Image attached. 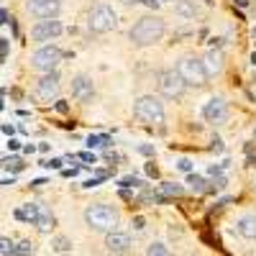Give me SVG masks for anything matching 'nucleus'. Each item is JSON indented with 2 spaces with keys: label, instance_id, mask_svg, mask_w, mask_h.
<instances>
[{
  "label": "nucleus",
  "instance_id": "nucleus-11",
  "mask_svg": "<svg viewBox=\"0 0 256 256\" xmlns=\"http://www.w3.org/2000/svg\"><path fill=\"white\" fill-rule=\"evenodd\" d=\"M202 116H205V120H210V123H223V120L228 118V105H226V100H223V98H210V100L205 102V108H202Z\"/></svg>",
  "mask_w": 256,
  "mask_h": 256
},
{
  "label": "nucleus",
  "instance_id": "nucleus-29",
  "mask_svg": "<svg viewBox=\"0 0 256 256\" xmlns=\"http://www.w3.org/2000/svg\"><path fill=\"white\" fill-rule=\"evenodd\" d=\"M0 56H3V62L8 59V38H0Z\"/></svg>",
  "mask_w": 256,
  "mask_h": 256
},
{
  "label": "nucleus",
  "instance_id": "nucleus-34",
  "mask_svg": "<svg viewBox=\"0 0 256 256\" xmlns=\"http://www.w3.org/2000/svg\"><path fill=\"white\" fill-rule=\"evenodd\" d=\"M146 172H148V174H152V177H156V174H159V169H156L154 164H146Z\"/></svg>",
  "mask_w": 256,
  "mask_h": 256
},
{
  "label": "nucleus",
  "instance_id": "nucleus-3",
  "mask_svg": "<svg viewBox=\"0 0 256 256\" xmlns=\"http://www.w3.org/2000/svg\"><path fill=\"white\" fill-rule=\"evenodd\" d=\"M177 74L184 80V84H192V88H202L210 77L202 59H198V56H182L177 62Z\"/></svg>",
  "mask_w": 256,
  "mask_h": 256
},
{
  "label": "nucleus",
  "instance_id": "nucleus-10",
  "mask_svg": "<svg viewBox=\"0 0 256 256\" xmlns=\"http://www.w3.org/2000/svg\"><path fill=\"white\" fill-rule=\"evenodd\" d=\"M72 98L80 100V102H90L95 98V84L88 74H77L72 80Z\"/></svg>",
  "mask_w": 256,
  "mask_h": 256
},
{
  "label": "nucleus",
  "instance_id": "nucleus-13",
  "mask_svg": "<svg viewBox=\"0 0 256 256\" xmlns=\"http://www.w3.org/2000/svg\"><path fill=\"white\" fill-rule=\"evenodd\" d=\"M105 246H108L110 254H128L131 251V236L123 230H113L105 236Z\"/></svg>",
  "mask_w": 256,
  "mask_h": 256
},
{
  "label": "nucleus",
  "instance_id": "nucleus-8",
  "mask_svg": "<svg viewBox=\"0 0 256 256\" xmlns=\"http://www.w3.org/2000/svg\"><path fill=\"white\" fill-rule=\"evenodd\" d=\"M26 10H28L31 16L41 18V20H52V18L59 16L62 3H59V0H28V3H26Z\"/></svg>",
  "mask_w": 256,
  "mask_h": 256
},
{
  "label": "nucleus",
  "instance_id": "nucleus-40",
  "mask_svg": "<svg viewBox=\"0 0 256 256\" xmlns=\"http://www.w3.org/2000/svg\"><path fill=\"white\" fill-rule=\"evenodd\" d=\"M123 6H136V3H141V0H120Z\"/></svg>",
  "mask_w": 256,
  "mask_h": 256
},
{
  "label": "nucleus",
  "instance_id": "nucleus-33",
  "mask_svg": "<svg viewBox=\"0 0 256 256\" xmlns=\"http://www.w3.org/2000/svg\"><path fill=\"white\" fill-rule=\"evenodd\" d=\"M56 110H59V113H67V110H70V105L64 102V100H59V102H56Z\"/></svg>",
  "mask_w": 256,
  "mask_h": 256
},
{
  "label": "nucleus",
  "instance_id": "nucleus-5",
  "mask_svg": "<svg viewBox=\"0 0 256 256\" xmlns=\"http://www.w3.org/2000/svg\"><path fill=\"white\" fill-rule=\"evenodd\" d=\"M88 26L92 34H108L118 26V13L110 8V6H95L88 16Z\"/></svg>",
  "mask_w": 256,
  "mask_h": 256
},
{
  "label": "nucleus",
  "instance_id": "nucleus-23",
  "mask_svg": "<svg viewBox=\"0 0 256 256\" xmlns=\"http://www.w3.org/2000/svg\"><path fill=\"white\" fill-rule=\"evenodd\" d=\"M0 254H3V256H10V254H16V244H13L8 236H3V238H0Z\"/></svg>",
  "mask_w": 256,
  "mask_h": 256
},
{
  "label": "nucleus",
  "instance_id": "nucleus-25",
  "mask_svg": "<svg viewBox=\"0 0 256 256\" xmlns=\"http://www.w3.org/2000/svg\"><path fill=\"white\" fill-rule=\"evenodd\" d=\"M3 166H6V169H13V172H18V169L24 166V164H20L18 156H6V159H3Z\"/></svg>",
  "mask_w": 256,
  "mask_h": 256
},
{
  "label": "nucleus",
  "instance_id": "nucleus-42",
  "mask_svg": "<svg viewBox=\"0 0 256 256\" xmlns=\"http://www.w3.org/2000/svg\"><path fill=\"white\" fill-rule=\"evenodd\" d=\"M251 64H254V67H256V52L251 54Z\"/></svg>",
  "mask_w": 256,
  "mask_h": 256
},
{
  "label": "nucleus",
  "instance_id": "nucleus-27",
  "mask_svg": "<svg viewBox=\"0 0 256 256\" xmlns=\"http://www.w3.org/2000/svg\"><path fill=\"white\" fill-rule=\"evenodd\" d=\"M120 184H123V187H138V184H144V182H141L138 177H123Z\"/></svg>",
  "mask_w": 256,
  "mask_h": 256
},
{
  "label": "nucleus",
  "instance_id": "nucleus-4",
  "mask_svg": "<svg viewBox=\"0 0 256 256\" xmlns=\"http://www.w3.org/2000/svg\"><path fill=\"white\" fill-rule=\"evenodd\" d=\"M134 116L144 123H164V105L154 98V95H141L136 102H134Z\"/></svg>",
  "mask_w": 256,
  "mask_h": 256
},
{
  "label": "nucleus",
  "instance_id": "nucleus-2",
  "mask_svg": "<svg viewBox=\"0 0 256 256\" xmlns=\"http://www.w3.org/2000/svg\"><path fill=\"white\" fill-rule=\"evenodd\" d=\"M84 223H88L92 230L113 233L116 230V223H118V212L110 205L98 202V205H90L88 210H84Z\"/></svg>",
  "mask_w": 256,
  "mask_h": 256
},
{
  "label": "nucleus",
  "instance_id": "nucleus-1",
  "mask_svg": "<svg viewBox=\"0 0 256 256\" xmlns=\"http://www.w3.org/2000/svg\"><path fill=\"white\" fill-rule=\"evenodd\" d=\"M164 34H166V26H164V20L159 16H144L134 24L128 38H131L136 46H152V44H156V41H162Z\"/></svg>",
  "mask_w": 256,
  "mask_h": 256
},
{
  "label": "nucleus",
  "instance_id": "nucleus-12",
  "mask_svg": "<svg viewBox=\"0 0 256 256\" xmlns=\"http://www.w3.org/2000/svg\"><path fill=\"white\" fill-rule=\"evenodd\" d=\"M36 95H38L41 100L56 98V95H59V74H56V72H49V74L41 77L38 84H36Z\"/></svg>",
  "mask_w": 256,
  "mask_h": 256
},
{
  "label": "nucleus",
  "instance_id": "nucleus-37",
  "mask_svg": "<svg viewBox=\"0 0 256 256\" xmlns=\"http://www.w3.org/2000/svg\"><path fill=\"white\" fill-rule=\"evenodd\" d=\"M141 154H146V156H152V154H154V148H152V146H141Z\"/></svg>",
  "mask_w": 256,
  "mask_h": 256
},
{
  "label": "nucleus",
  "instance_id": "nucleus-19",
  "mask_svg": "<svg viewBox=\"0 0 256 256\" xmlns=\"http://www.w3.org/2000/svg\"><path fill=\"white\" fill-rule=\"evenodd\" d=\"M159 192L164 198H180L182 192H184V187L182 184H174V182H162L159 184Z\"/></svg>",
  "mask_w": 256,
  "mask_h": 256
},
{
  "label": "nucleus",
  "instance_id": "nucleus-44",
  "mask_svg": "<svg viewBox=\"0 0 256 256\" xmlns=\"http://www.w3.org/2000/svg\"><path fill=\"white\" fill-rule=\"evenodd\" d=\"M254 38H256V31H254Z\"/></svg>",
  "mask_w": 256,
  "mask_h": 256
},
{
  "label": "nucleus",
  "instance_id": "nucleus-31",
  "mask_svg": "<svg viewBox=\"0 0 256 256\" xmlns=\"http://www.w3.org/2000/svg\"><path fill=\"white\" fill-rule=\"evenodd\" d=\"M6 146L10 148V152H18V148H20V141H18V138H8V141H6Z\"/></svg>",
  "mask_w": 256,
  "mask_h": 256
},
{
  "label": "nucleus",
  "instance_id": "nucleus-21",
  "mask_svg": "<svg viewBox=\"0 0 256 256\" xmlns=\"http://www.w3.org/2000/svg\"><path fill=\"white\" fill-rule=\"evenodd\" d=\"M113 141H110V136H90L88 138V146L90 148H108Z\"/></svg>",
  "mask_w": 256,
  "mask_h": 256
},
{
  "label": "nucleus",
  "instance_id": "nucleus-36",
  "mask_svg": "<svg viewBox=\"0 0 256 256\" xmlns=\"http://www.w3.org/2000/svg\"><path fill=\"white\" fill-rule=\"evenodd\" d=\"M144 6H148V8H159V0H141Z\"/></svg>",
  "mask_w": 256,
  "mask_h": 256
},
{
  "label": "nucleus",
  "instance_id": "nucleus-22",
  "mask_svg": "<svg viewBox=\"0 0 256 256\" xmlns=\"http://www.w3.org/2000/svg\"><path fill=\"white\" fill-rule=\"evenodd\" d=\"M187 184L195 190V192H205L208 187H205V180L200 177V174H187Z\"/></svg>",
  "mask_w": 256,
  "mask_h": 256
},
{
  "label": "nucleus",
  "instance_id": "nucleus-16",
  "mask_svg": "<svg viewBox=\"0 0 256 256\" xmlns=\"http://www.w3.org/2000/svg\"><path fill=\"white\" fill-rule=\"evenodd\" d=\"M236 228L244 238H256V216H241Z\"/></svg>",
  "mask_w": 256,
  "mask_h": 256
},
{
  "label": "nucleus",
  "instance_id": "nucleus-30",
  "mask_svg": "<svg viewBox=\"0 0 256 256\" xmlns=\"http://www.w3.org/2000/svg\"><path fill=\"white\" fill-rule=\"evenodd\" d=\"M77 159H82V162H92V164L98 162V159H95V154H90V152H82V154H77Z\"/></svg>",
  "mask_w": 256,
  "mask_h": 256
},
{
  "label": "nucleus",
  "instance_id": "nucleus-18",
  "mask_svg": "<svg viewBox=\"0 0 256 256\" xmlns=\"http://www.w3.org/2000/svg\"><path fill=\"white\" fill-rule=\"evenodd\" d=\"M174 10H177L182 18H198V16H200V8L195 6V0H180Z\"/></svg>",
  "mask_w": 256,
  "mask_h": 256
},
{
  "label": "nucleus",
  "instance_id": "nucleus-20",
  "mask_svg": "<svg viewBox=\"0 0 256 256\" xmlns=\"http://www.w3.org/2000/svg\"><path fill=\"white\" fill-rule=\"evenodd\" d=\"M34 251H36V244H34V241H26V238H24V241L16 244V256H31Z\"/></svg>",
  "mask_w": 256,
  "mask_h": 256
},
{
  "label": "nucleus",
  "instance_id": "nucleus-43",
  "mask_svg": "<svg viewBox=\"0 0 256 256\" xmlns=\"http://www.w3.org/2000/svg\"><path fill=\"white\" fill-rule=\"evenodd\" d=\"M205 3H212V0H205Z\"/></svg>",
  "mask_w": 256,
  "mask_h": 256
},
{
  "label": "nucleus",
  "instance_id": "nucleus-24",
  "mask_svg": "<svg viewBox=\"0 0 256 256\" xmlns=\"http://www.w3.org/2000/svg\"><path fill=\"white\" fill-rule=\"evenodd\" d=\"M146 256H169V251H166L164 244H152L148 251H146Z\"/></svg>",
  "mask_w": 256,
  "mask_h": 256
},
{
  "label": "nucleus",
  "instance_id": "nucleus-26",
  "mask_svg": "<svg viewBox=\"0 0 256 256\" xmlns=\"http://www.w3.org/2000/svg\"><path fill=\"white\" fill-rule=\"evenodd\" d=\"M70 246H72V244H70L67 238H64V236H59V238H54V248H56L59 254H64V251H70Z\"/></svg>",
  "mask_w": 256,
  "mask_h": 256
},
{
  "label": "nucleus",
  "instance_id": "nucleus-28",
  "mask_svg": "<svg viewBox=\"0 0 256 256\" xmlns=\"http://www.w3.org/2000/svg\"><path fill=\"white\" fill-rule=\"evenodd\" d=\"M177 169H182V172L192 174V162H190V159H180V162H177Z\"/></svg>",
  "mask_w": 256,
  "mask_h": 256
},
{
  "label": "nucleus",
  "instance_id": "nucleus-9",
  "mask_svg": "<svg viewBox=\"0 0 256 256\" xmlns=\"http://www.w3.org/2000/svg\"><path fill=\"white\" fill-rule=\"evenodd\" d=\"M62 31H64V26H62V20H56V18H52V20H38V24L31 28V38H34V41H52V38H56Z\"/></svg>",
  "mask_w": 256,
  "mask_h": 256
},
{
  "label": "nucleus",
  "instance_id": "nucleus-39",
  "mask_svg": "<svg viewBox=\"0 0 256 256\" xmlns=\"http://www.w3.org/2000/svg\"><path fill=\"white\" fill-rule=\"evenodd\" d=\"M134 228H138V230H141V228H144V218H136V220H134Z\"/></svg>",
  "mask_w": 256,
  "mask_h": 256
},
{
  "label": "nucleus",
  "instance_id": "nucleus-38",
  "mask_svg": "<svg viewBox=\"0 0 256 256\" xmlns=\"http://www.w3.org/2000/svg\"><path fill=\"white\" fill-rule=\"evenodd\" d=\"M0 18H3V24H10V20H8V10H6V8L0 10Z\"/></svg>",
  "mask_w": 256,
  "mask_h": 256
},
{
  "label": "nucleus",
  "instance_id": "nucleus-35",
  "mask_svg": "<svg viewBox=\"0 0 256 256\" xmlns=\"http://www.w3.org/2000/svg\"><path fill=\"white\" fill-rule=\"evenodd\" d=\"M3 134H6L8 138H13V126H8V123H3Z\"/></svg>",
  "mask_w": 256,
  "mask_h": 256
},
{
  "label": "nucleus",
  "instance_id": "nucleus-7",
  "mask_svg": "<svg viewBox=\"0 0 256 256\" xmlns=\"http://www.w3.org/2000/svg\"><path fill=\"white\" fill-rule=\"evenodd\" d=\"M31 62H34V67H36V70H41L44 74H49V72L56 70V64L62 62V49L54 46V44H44L41 49L34 52Z\"/></svg>",
  "mask_w": 256,
  "mask_h": 256
},
{
  "label": "nucleus",
  "instance_id": "nucleus-41",
  "mask_svg": "<svg viewBox=\"0 0 256 256\" xmlns=\"http://www.w3.org/2000/svg\"><path fill=\"white\" fill-rule=\"evenodd\" d=\"M236 3H238L241 8H246V6H248V0H236Z\"/></svg>",
  "mask_w": 256,
  "mask_h": 256
},
{
  "label": "nucleus",
  "instance_id": "nucleus-6",
  "mask_svg": "<svg viewBox=\"0 0 256 256\" xmlns=\"http://www.w3.org/2000/svg\"><path fill=\"white\" fill-rule=\"evenodd\" d=\"M156 88H159V92H162L164 98L177 100V98H182V92H184V80L177 74V70H162V72L156 74Z\"/></svg>",
  "mask_w": 256,
  "mask_h": 256
},
{
  "label": "nucleus",
  "instance_id": "nucleus-17",
  "mask_svg": "<svg viewBox=\"0 0 256 256\" xmlns=\"http://www.w3.org/2000/svg\"><path fill=\"white\" fill-rule=\"evenodd\" d=\"M52 226H54V216H52V210H49L46 205H41V210H38V220H36V228H38L41 233H49V230H52Z\"/></svg>",
  "mask_w": 256,
  "mask_h": 256
},
{
  "label": "nucleus",
  "instance_id": "nucleus-15",
  "mask_svg": "<svg viewBox=\"0 0 256 256\" xmlns=\"http://www.w3.org/2000/svg\"><path fill=\"white\" fill-rule=\"evenodd\" d=\"M202 64H205V70H208L210 77H212V74H220V72H223V54L216 52V49H210V52L202 56Z\"/></svg>",
  "mask_w": 256,
  "mask_h": 256
},
{
  "label": "nucleus",
  "instance_id": "nucleus-45",
  "mask_svg": "<svg viewBox=\"0 0 256 256\" xmlns=\"http://www.w3.org/2000/svg\"><path fill=\"white\" fill-rule=\"evenodd\" d=\"M159 3H162V0H159Z\"/></svg>",
  "mask_w": 256,
  "mask_h": 256
},
{
  "label": "nucleus",
  "instance_id": "nucleus-32",
  "mask_svg": "<svg viewBox=\"0 0 256 256\" xmlns=\"http://www.w3.org/2000/svg\"><path fill=\"white\" fill-rule=\"evenodd\" d=\"M44 166L46 169H59L62 166V159H49V162H44Z\"/></svg>",
  "mask_w": 256,
  "mask_h": 256
},
{
  "label": "nucleus",
  "instance_id": "nucleus-14",
  "mask_svg": "<svg viewBox=\"0 0 256 256\" xmlns=\"http://www.w3.org/2000/svg\"><path fill=\"white\" fill-rule=\"evenodd\" d=\"M38 210H41V202H24L16 208V218L24 220V223H34L38 220Z\"/></svg>",
  "mask_w": 256,
  "mask_h": 256
}]
</instances>
